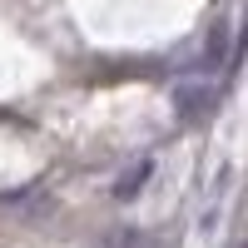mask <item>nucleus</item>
<instances>
[{
	"mask_svg": "<svg viewBox=\"0 0 248 248\" xmlns=\"http://www.w3.org/2000/svg\"><path fill=\"white\" fill-rule=\"evenodd\" d=\"M174 105H179L184 119H203V114L214 109V90H209V85H184V90L174 94Z\"/></svg>",
	"mask_w": 248,
	"mask_h": 248,
	"instance_id": "nucleus-1",
	"label": "nucleus"
},
{
	"mask_svg": "<svg viewBox=\"0 0 248 248\" xmlns=\"http://www.w3.org/2000/svg\"><path fill=\"white\" fill-rule=\"evenodd\" d=\"M149 174H154V164H149V159H139L129 174H119V184H114V199H119V203H129V199L144 189V179H149Z\"/></svg>",
	"mask_w": 248,
	"mask_h": 248,
	"instance_id": "nucleus-2",
	"label": "nucleus"
},
{
	"mask_svg": "<svg viewBox=\"0 0 248 248\" xmlns=\"http://www.w3.org/2000/svg\"><path fill=\"white\" fill-rule=\"evenodd\" d=\"M223 60H229V20H218V25H214L209 50H203V60H199V65H203V70H218Z\"/></svg>",
	"mask_w": 248,
	"mask_h": 248,
	"instance_id": "nucleus-3",
	"label": "nucleus"
},
{
	"mask_svg": "<svg viewBox=\"0 0 248 248\" xmlns=\"http://www.w3.org/2000/svg\"><path fill=\"white\" fill-rule=\"evenodd\" d=\"M109 248H154V238L139 229H119V233H109Z\"/></svg>",
	"mask_w": 248,
	"mask_h": 248,
	"instance_id": "nucleus-4",
	"label": "nucleus"
}]
</instances>
